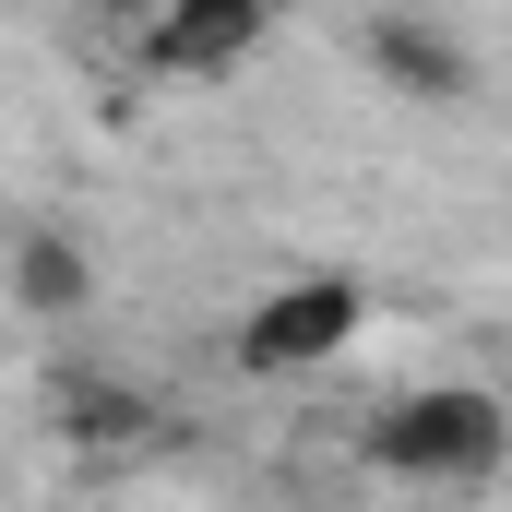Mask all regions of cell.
<instances>
[{"label":"cell","instance_id":"3957f363","mask_svg":"<svg viewBox=\"0 0 512 512\" xmlns=\"http://www.w3.org/2000/svg\"><path fill=\"white\" fill-rule=\"evenodd\" d=\"M274 12H286V0H155V12H143V60H155L167 84H227L239 60H262Z\"/></svg>","mask_w":512,"mask_h":512},{"label":"cell","instance_id":"7a4b0ae2","mask_svg":"<svg viewBox=\"0 0 512 512\" xmlns=\"http://www.w3.org/2000/svg\"><path fill=\"white\" fill-rule=\"evenodd\" d=\"M358 322H370V286H358V274H286V286H262L251 310H239L227 358H239L251 382H298V370L346 358Z\"/></svg>","mask_w":512,"mask_h":512},{"label":"cell","instance_id":"5b68a950","mask_svg":"<svg viewBox=\"0 0 512 512\" xmlns=\"http://www.w3.org/2000/svg\"><path fill=\"white\" fill-rule=\"evenodd\" d=\"M48 405H60V441H84V453H131V441H155V417H167V405L143 382H120V370H72Z\"/></svg>","mask_w":512,"mask_h":512},{"label":"cell","instance_id":"277c9868","mask_svg":"<svg viewBox=\"0 0 512 512\" xmlns=\"http://www.w3.org/2000/svg\"><path fill=\"white\" fill-rule=\"evenodd\" d=\"M358 60L382 72L393 96H417V108H465V96H477V48H465L441 12H370Z\"/></svg>","mask_w":512,"mask_h":512},{"label":"cell","instance_id":"8992f818","mask_svg":"<svg viewBox=\"0 0 512 512\" xmlns=\"http://www.w3.org/2000/svg\"><path fill=\"white\" fill-rule=\"evenodd\" d=\"M84 298H96V262L72 227H24L12 239V310L24 322H84Z\"/></svg>","mask_w":512,"mask_h":512},{"label":"cell","instance_id":"6da1fadb","mask_svg":"<svg viewBox=\"0 0 512 512\" xmlns=\"http://www.w3.org/2000/svg\"><path fill=\"white\" fill-rule=\"evenodd\" d=\"M358 453L382 465L393 489H489L501 453H512V405L489 382H417L393 405H370Z\"/></svg>","mask_w":512,"mask_h":512}]
</instances>
